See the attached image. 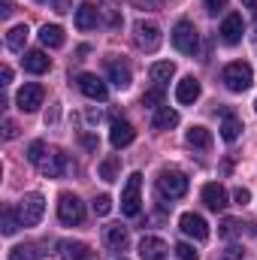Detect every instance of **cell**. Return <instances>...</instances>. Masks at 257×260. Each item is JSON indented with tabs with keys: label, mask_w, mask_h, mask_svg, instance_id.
<instances>
[{
	"label": "cell",
	"mask_w": 257,
	"mask_h": 260,
	"mask_svg": "<svg viewBox=\"0 0 257 260\" xmlns=\"http://www.w3.org/2000/svg\"><path fill=\"white\" fill-rule=\"evenodd\" d=\"M127 227H121V224H106L103 227V245L109 248V251H121L124 245H127Z\"/></svg>",
	"instance_id": "17"
},
{
	"label": "cell",
	"mask_w": 257,
	"mask_h": 260,
	"mask_svg": "<svg viewBox=\"0 0 257 260\" xmlns=\"http://www.w3.org/2000/svg\"><path fill=\"white\" fill-rule=\"evenodd\" d=\"M200 91H203V88H200V82H197L194 76H185V79L176 85V100H179V103H185V106H191L194 100L200 97Z\"/></svg>",
	"instance_id": "21"
},
{
	"label": "cell",
	"mask_w": 257,
	"mask_h": 260,
	"mask_svg": "<svg viewBox=\"0 0 257 260\" xmlns=\"http://www.w3.org/2000/svg\"><path fill=\"white\" fill-rule=\"evenodd\" d=\"M176 257L179 260H197V251H194V245H188V242H179V245H176Z\"/></svg>",
	"instance_id": "35"
},
{
	"label": "cell",
	"mask_w": 257,
	"mask_h": 260,
	"mask_svg": "<svg viewBox=\"0 0 257 260\" xmlns=\"http://www.w3.org/2000/svg\"><path fill=\"white\" fill-rule=\"evenodd\" d=\"M221 82L233 91V94H242V91H248L251 88V82H254V73H251V67L245 64V61H233V64L224 67V73H221Z\"/></svg>",
	"instance_id": "1"
},
{
	"label": "cell",
	"mask_w": 257,
	"mask_h": 260,
	"mask_svg": "<svg viewBox=\"0 0 257 260\" xmlns=\"http://www.w3.org/2000/svg\"><path fill=\"white\" fill-rule=\"evenodd\" d=\"M82 142H85V148H91V151H97V139H94L91 133H85V136H82Z\"/></svg>",
	"instance_id": "42"
},
{
	"label": "cell",
	"mask_w": 257,
	"mask_h": 260,
	"mask_svg": "<svg viewBox=\"0 0 257 260\" xmlns=\"http://www.w3.org/2000/svg\"><path fill=\"white\" fill-rule=\"evenodd\" d=\"M127 3H133L136 9H157L160 6V0H127Z\"/></svg>",
	"instance_id": "38"
},
{
	"label": "cell",
	"mask_w": 257,
	"mask_h": 260,
	"mask_svg": "<svg viewBox=\"0 0 257 260\" xmlns=\"http://www.w3.org/2000/svg\"><path fill=\"white\" fill-rule=\"evenodd\" d=\"M133 136H136V130H133L130 121H121V118L112 121V127H109V142H112V148H127L130 142H133Z\"/></svg>",
	"instance_id": "16"
},
{
	"label": "cell",
	"mask_w": 257,
	"mask_h": 260,
	"mask_svg": "<svg viewBox=\"0 0 257 260\" xmlns=\"http://www.w3.org/2000/svg\"><path fill=\"white\" fill-rule=\"evenodd\" d=\"M40 43H43L46 49H61V46H64V30H61L58 24H43Z\"/></svg>",
	"instance_id": "25"
},
{
	"label": "cell",
	"mask_w": 257,
	"mask_h": 260,
	"mask_svg": "<svg viewBox=\"0 0 257 260\" xmlns=\"http://www.w3.org/2000/svg\"><path fill=\"white\" fill-rule=\"evenodd\" d=\"M118 167H121V160L115 154H109L106 160H100V179L103 182H115L118 179Z\"/></svg>",
	"instance_id": "28"
},
{
	"label": "cell",
	"mask_w": 257,
	"mask_h": 260,
	"mask_svg": "<svg viewBox=\"0 0 257 260\" xmlns=\"http://www.w3.org/2000/svg\"><path fill=\"white\" fill-rule=\"evenodd\" d=\"M0 79H3V85H9V82H12V70L3 67V70H0Z\"/></svg>",
	"instance_id": "43"
},
{
	"label": "cell",
	"mask_w": 257,
	"mask_h": 260,
	"mask_svg": "<svg viewBox=\"0 0 257 260\" xmlns=\"http://www.w3.org/2000/svg\"><path fill=\"white\" fill-rule=\"evenodd\" d=\"M133 43L142 49V52H157L160 49V43H164V37H160V27L154 24V21H136L133 24Z\"/></svg>",
	"instance_id": "4"
},
{
	"label": "cell",
	"mask_w": 257,
	"mask_h": 260,
	"mask_svg": "<svg viewBox=\"0 0 257 260\" xmlns=\"http://www.w3.org/2000/svg\"><path fill=\"white\" fill-rule=\"evenodd\" d=\"M224 6H227V0H206V12L209 15H218Z\"/></svg>",
	"instance_id": "37"
},
{
	"label": "cell",
	"mask_w": 257,
	"mask_h": 260,
	"mask_svg": "<svg viewBox=\"0 0 257 260\" xmlns=\"http://www.w3.org/2000/svg\"><path fill=\"white\" fill-rule=\"evenodd\" d=\"M0 15H3V18L12 15V0H0Z\"/></svg>",
	"instance_id": "41"
},
{
	"label": "cell",
	"mask_w": 257,
	"mask_h": 260,
	"mask_svg": "<svg viewBox=\"0 0 257 260\" xmlns=\"http://www.w3.org/2000/svg\"><path fill=\"white\" fill-rule=\"evenodd\" d=\"M167 254H170V248H167L164 239H157V236H142V242H139V257L142 260H167Z\"/></svg>",
	"instance_id": "15"
},
{
	"label": "cell",
	"mask_w": 257,
	"mask_h": 260,
	"mask_svg": "<svg viewBox=\"0 0 257 260\" xmlns=\"http://www.w3.org/2000/svg\"><path fill=\"white\" fill-rule=\"evenodd\" d=\"M37 170H40L46 179H61L67 173V154L64 151H46L43 160L37 164Z\"/></svg>",
	"instance_id": "11"
},
{
	"label": "cell",
	"mask_w": 257,
	"mask_h": 260,
	"mask_svg": "<svg viewBox=\"0 0 257 260\" xmlns=\"http://www.w3.org/2000/svg\"><path fill=\"white\" fill-rule=\"evenodd\" d=\"M43 212H46V200H43V194H27L21 203H18L21 227H34V224H40Z\"/></svg>",
	"instance_id": "7"
},
{
	"label": "cell",
	"mask_w": 257,
	"mask_h": 260,
	"mask_svg": "<svg viewBox=\"0 0 257 260\" xmlns=\"http://www.w3.org/2000/svg\"><path fill=\"white\" fill-rule=\"evenodd\" d=\"M76 85H79V91H82L88 100H100V103H103V100L109 97V88H106L103 79H97L94 73H82V76L76 79Z\"/></svg>",
	"instance_id": "10"
},
{
	"label": "cell",
	"mask_w": 257,
	"mask_h": 260,
	"mask_svg": "<svg viewBox=\"0 0 257 260\" xmlns=\"http://www.w3.org/2000/svg\"><path fill=\"white\" fill-rule=\"evenodd\" d=\"M43 154H46V142H40V139H37V142H30V148H27V160H30L34 167L43 160Z\"/></svg>",
	"instance_id": "33"
},
{
	"label": "cell",
	"mask_w": 257,
	"mask_h": 260,
	"mask_svg": "<svg viewBox=\"0 0 257 260\" xmlns=\"http://www.w3.org/2000/svg\"><path fill=\"white\" fill-rule=\"evenodd\" d=\"M173 46H176L182 55H197V49H200V34H197V27H194L191 21H179V24L173 27Z\"/></svg>",
	"instance_id": "5"
},
{
	"label": "cell",
	"mask_w": 257,
	"mask_h": 260,
	"mask_svg": "<svg viewBox=\"0 0 257 260\" xmlns=\"http://www.w3.org/2000/svg\"><path fill=\"white\" fill-rule=\"evenodd\" d=\"M221 136H224V142H236L239 139V133H242V121L230 112V109H221Z\"/></svg>",
	"instance_id": "22"
},
{
	"label": "cell",
	"mask_w": 257,
	"mask_h": 260,
	"mask_svg": "<svg viewBox=\"0 0 257 260\" xmlns=\"http://www.w3.org/2000/svg\"><path fill=\"white\" fill-rule=\"evenodd\" d=\"M142 106H151V109H160L164 106V88H151L142 94Z\"/></svg>",
	"instance_id": "32"
},
{
	"label": "cell",
	"mask_w": 257,
	"mask_h": 260,
	"mask_svg": "<svg viewBox=\"0 0 257 260\" xmlns=\"http://www.w3.org/2000/svg\"><path fill=\"white\" fill-rule=\"evenodd\" d=\"M18 227H21V218H18V212H12V209H3V236H12Z\"/></svg>",
	"instance_id": "30"
},
{
	"label": "cell",
	"mask_w": 257,
	"mask_h": 260,
	"mask_svg": "<svg viewBox=\"0 0 257 260\" xmlns=\"http://www.w3.org/2000/svg\"><path fill=\"white\" fill-rule=\"evenodd\" d=\"M239 233H242V221H236V218H224L221 227H218V236H221V239H233V236H239Z\"/></svg>",
	"instance_id": "29"
},
{
	"label": "cell",
	"mask_w": 257,
	"mask_h": 260,
	"mask_svg": "<svg viewBox=\"0 0 257 260\" xmlns=\"http://www.w3.org/2000/svg\"><path fill=\"white\" fill-rule=\"evenodd\" d=\"M27 24H15V27H9L6 30V46L12 49V52H24V43H27Z\"/></svg>",
	"instance_id": "26"
},
{
	"label": "cell",
	"mask_w": 257,
	"mask_h": 260,
	"mask_svg": "<svg viewBox=\"0 0 257 260\" xmlns=\"http://www.w3.org/2000/svg\"><path fill=\"white\" fill-rule=\"evenodd\" d=\"M97 24H100V9L94 3H82L76 9V27L79 30H94Z\"/></svg>",
	"instance_id": "19"
},
{
	"label": "cell",
	"mask_w": 257,
	"mask_h": 260,
	"mask_svg": "<svg viewBox=\"0 0 257 260\" xmlns=\"http://www.w3.org/2000/svg\"><path fill=\"white\" fill-rule=\"evenodd\" d=\"M203 203H206V209L221 212V209L227 206V191H224L218 182H209V185L203 188Z\"/></svg>",
	"instance_id": "20"
},
{
	"label": "cell",
	"mask_w": 257,
	"mask_h": 260,
	"mask_svg": "<svg viewBox=\"0 0 257 260\" xmlns=\"http://www.w3.org/2000/svg\"><path fill=\"white\" fill-rule=\"evenodd\" d=\"M106 73H109V82L115 85V88H130V82H133V76H130V67L124 61H118V58H106Z\"/></svg>",
	"instance_id": "14"
},
{
	"label": "cell",
	"mask_w": 257,
	"mask_h": 260,
	"mask_svg": "<svg viewBox=\"0 0 257 260\" xmlns=\"http://www.w3.org/2000/svg\"><path fill=\"white\" fill-rule=\"evenodd\" d=\"M21 67H24V73H34V76H40V73H46V70L52 67V58H49L46 52L34 49V52H24V58H21Z\"/></svg>",
	"instance_id": "18"
},
{
	"label": "cell",
	"mask_w": 257,
	"mask_h": 260,
	"mask_svg": "<svg viewBox=\"0 0 257 260\" xmlns=\"http://www.w3.org/2000/svg\"><path fill=\"white\" fill-rule=\"evenodd\" d=\"M179 230H182L185 236L197 239V242H206V239H209V224H206L203 215H197V212H185V215L179 218Z\"/></svg>",
	"instance_id": "9"
},
{
	"label": "cell",
	"mask_w": 257,
	"mask_h": 260,
	"mask_svg": "<svg viewBox=\"0 0 257 260\" xmlns=\"http://www.w3.org/2000/svg\"><path fill=\"white\" fill-rule=\"evenodd\" d=\"M185 142H188L191 148H209V145H212V133L197 124V127H191L188 133H185Z\"/></svg>",
	"instance_id": "27"
},
{
	"label": "cell",
	"mask_w": 257,
	"mask_h": 260,
	"mask_svg": "<svg viewBox=\"0 0 257 260\" xmlns=\"http://www.w3.org/2000/svg\"><path fill=\"white\" fill-rule=\"evenodd\" d=\"M148 73H151V82H154L157 88H164V85L176 76V64H173V61H157V64H151Z\"/></svg>",
	"instance_id": "23"
},
{
	"label": "cell",
	"mask_w": 257,
	"mask_h": 260,
	"mask_svg": "<svg viewBox=\"0 0 257 260\" xmlns=\"http://www.w3.org/2000/svg\"><path fill=\"white\" fill-rule=\"evenodd\" d=\"M242 3H245L248 9H257V0H242Z\"/></svg>",
	"instance_id": "45"
},
{
	"label": "cell",
	"mask_w": 257,
	"mask_h": 260,
	"mask_svg": "<svg viewBox=\"0 0 257 260\" xmlns=\"http://www.w3.org/2000/svg\"><path fill=\"white\" fill-rule=\"evenodd\" d=\"M254 109H257V100H254Z\"/></svg>",
	"instance_id": "46"
},
{
	"label": "cell",
	"mask_w": 257,
	"mask_h": 260,
	"mask_svg": "<svg viewBox=\"0 0 257 260\" xmlns=\"http://www.w3.org/2000/svg\"><path fill=\"white\" fill-rule=\"evenodd\" d=\"M157 191H160V197L179 200V197L188 194V176L179 170H160L157 173Z\"/></svg>",
	"instance_id": "3"
},
{
	"label": "cell",
	"mask_w": 257,
	"mask_h": 260,
	"mask_svg": "<svg viewBox=\"0 0 257 260\" xmlns=\"http://www.w3.org/2000/svg\"><path fill=\"white\" fill-rule=\"evenodd\" d=\"M43 97H46V91H43V85H37V82H27L18 94H15V103H18V109L21 112H37L40 106H43Z\"/></svg>",
	"instance_id": "8"
},
{
	"label": "cell",
	"mask_w": 257,
	"mask_h": 260,
	"mask_svg": "<svg viewBox=\"0 0 257 260\" xmlns=\"http://www.w3.org/2000/svg\"><path fill=\"white\" fill-rule=\"evenodd\" d=\"M236 203H242V206H245V203H248V200H251V194H248V191H245V188H236Z\"/></svg>",
	"instance_id": "40"
},
{
	"label": "cell",
	"mask_w": 257,
	"mask_h": 260,
	"mask_svg": "<svg viewBox=\"0 0 257 260\" xmlns=\"http://www.w3.org/2000/svg\"><path fill=\"white\" fill-rule=\"evenodd\" d=\"M58 218H61V224H67V227L82 224V218H85L82 200L76 194H61V200H58Z\"/></svg>",
	"instance_id": "6"
},
{
	"label": "cell",
	"mask_w": 257,
	"mask_h": 260,
	"mask_svg": "<svg viewBox=\"0 0 257 260\" xmlns=\"http://www.w3.org/2000/svg\"><path fill=\"white\" fill-rule=\"evenodd\" d=\"M70 9V0H55V12H67Z\"/></svg>",
	"instance_id": "44"
},
{
	"label": "cell",
	"mask_w": 257,
	"mask_h": 260,
	"mask_svg": "<svg viewBox=\"0 0 257 260\" xmlns=\"http://www.w3.org/2000/svg\"><path fill=\"white\" fill-rule=\"evenodd\" d=\"M224 260H242V251H239L236 245H230V248L224 251Z\"/></svg>",
	"instance_id": "39"
},
{
	"label": "cell",
	"mask_w": 257,
	"mask_h": 260,
	"mask_svg": "<svg viewBox=\"0 0 257 260\" xmlns=\"http://www.w3.org/2000/svg\"><path fill=\"white\" fill-rule=\"evenodd\" d=\"M179 124V112L176 109H170V106H160L157 112H154V118H151V127L154 130H170Z\"/></svg>",
	"instance_id": "24"
},
{
	"label": "cell",
	"mask_w": 257,
	"mask_h": 260,
	"mask_svg": "<svg viewBox=\"0 0 257 260\" xmlns=\"http://www.w3.org/2000/svg\"><path fill=\"white\" fill-rule=\"evenodd\" d=\"M221 40L227 43V46H236V43H242V34H245V21H242V15L239 12H230L224 21H221Z\"/></svg>",
	"instance_id": "12"
},
{
	"label": "cell",
	"mask_w": 257,
	"mask_h": 260,
	"mask_svg": "<svg viewBox=\"0 0 257 260\" xmlns=\"http://www.w3.org/2000/svg\"><path fill=\"white\" fill-rule=\"evenodd\" d=\"M58 257L61 260H94V251L79 242V239H61L58 242Z\"/></svg>",
	"instance_id": "13"
},
{
	"label": "cell",
	"mask_w": 257,
	"mask_h": 260,
	"mask_svg": "<svg viewBox=\"0 0 257 260\" xmlns=\"http://www.w3.org/2000/svg\"><path fill=\"white\" fill-rule=\"evenodd\" d=\"M3 136H6V139H15V136H18V124H15L12 118L3 121Z\"/></svg>",
	"instance_id": "36"
},
{
	"label": "cell",
	"mask_w": 257,
	"mask_h": 260,
	"mask_svg": "<svg viewBox=\"0 0 257 260\" xmlns=\"http://www.w3.org/2000/svg\"><path fill=\"white\" fill-rule=\"evenodd\" d=\"M9 260H40V251L34 245H15L9 251Z\"/></svg>",
	"instance_id": "31"
},
{
	"label": "cell",
	"mask_w": 257,
	"mask_h": 260,
	"mask_svg": "<svg viewBox=\"0 0 257 260\" xmlns=\"http://www.w3.org/2000/svg\"><path fill=\"white\" fill-rule=\"evenodd\" d=\"M139 209H142V173H130L127 185L121 191V215L136 218Z\"/></svg>",
	"instance_id": "2"
},
{
	"label": "cell",
	"mask_w": 257,
	"mask_h": 260,
	"mask_svg": "<svg viewBox=\"0 0 257 260\" xmlns=\"http://www.w3.org/2000/svg\"><path fill=\"white\" fill-rule=\"evenodd\" d=\"M121 260H124V257H121Z\"/></svg>",
	"instance_id": "47"
},
{
	"label": "cell",
	"mask_w": 257,
	"mask_h": 260,
	"mask_svg": "<svg viewBox=\"0 0 257 260\" xmlns=\"http://www.w3.org/2000/svg\"><path fill=\"white\" fill-rule=\"evenodd\" d=\"M109 212H112V200H109L106 194L94 197V215H100V218H103V215H109Z\"/></svg>",
	"instance_id": "34"
}]
</instances>
